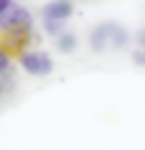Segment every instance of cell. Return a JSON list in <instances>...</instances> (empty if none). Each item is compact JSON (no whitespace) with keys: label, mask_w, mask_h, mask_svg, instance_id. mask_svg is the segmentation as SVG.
Here are the masks:
<instances>
[{"label":"cell","mask_w":145,"mask_h":150,"mask_svg":"<svg viewBox=\"0 0 145 150\" xmlns=\"http://www.w3.org/2000/svg\"><path fill=\"white\" fill-rule=\"evenodd\" d=\"M135 45H145V28L135 33Z\"/></svg>","instance_id":"9c48e42d"},{"label":"cell","mask_w":145,"mask_h":150,"mask_svg":"<svg viewBox=\"0 0 145 150\" xmlns=\"http://www.w3.org/2000/svg\"><path fill=\"white\" fill-rule=\"evenodd\" d=\"M130 58H133V63L138 65V68H145V45H135V50L130 53Z\"/></svg>","instance_id":"52a82bcc"},{"label":"cell","mask_w":145,"mask_h":150,"mask_svg":"<svg viewBox=\"0 0 145 150\" xmlns=\"http://www.w3.org/2000/svg\"><path fill=\"white\" fill-rule=\"evenodd\" d=\"M18 65L23 68V73H28L30 78H48L55 70V60L48 50L38 48H25L18 53Z\"/></svg>","instance_id":"3957f363"},{"label":"cell","mask_w":145,"mask_h":150,"mask_svg":"<svg viewBox=\"0 0 145 150\" xmlns=\"http://www.w3.org/2000/svg\"><path fill=\"white\" fill-rule=\"evenodd\" d=\"M85 3H95V0H85Z\"/></svg>","instance_id":"30bf717a"},{"label":"cell","mask_w":145,"mask_h":150,"mask_svg":"<svg viewBox=\"0 0 145 150\" xmlns=\"http://www.w3.org/2000/svg\"><path fill=\"white\" fill-rule=\"evenodd\" d=\"M75 13V3L73 0H48L40 8V20H43V30L50 38H58L65 30V23Z\"/></svg>","instance_id":"7a4b0ae2"},{"label":"cell","mask_w":145,"mask_h":150,"mask_svg":"<svg viewBox=\"0 0 145 150\" xmlns=\"http://www.w3.org/2000/svg\"><path fill=\"white\" fill-rule=\"evenodd\" d=\"M130 45V33L123 23L118 20H103L88 35V48L93 53H113V50H125Z\"/></svg>","instance_id":"6da1fadb"},{"label":"cell","mask_w":145,"mask_h":150,"mask_svg":"<svg viewBox=\"0 0 145 150\" xmlns=\"http://www.w3.org/2000/svg\"><path fill=\"white\" fill-rule=\"evenodd\" d=\"M15 90V73H13V55L0 48V103L8 100Z\"/></svg>","instance_id":"5b68a950"},{"label":"cell","mask_w":145,"mask_h":150,"mask_svg":"<svg viewBox=\"0 0 145 150\" xmlns=\"http://www.w3.org/2000/svg\"><path fill=\"white\" fill-rule=\"evenodd\" d=\"M10 5H13V0H0V18L10 10Z\"/></svg>","instance_id":"ba28073f"},{"label":"cell","mask_w":145,"mask_h":150,"mask_svg":"<svg viewBox=\"0 0 145 150\" xmlns=\"http://www.w3.org/2000/svg\"><path fill=\"white\" fill-rule=\"evenodd\" d=\"M3 30H33V13L25 5L13 3L10 10L0 18V33Z\"/></svg>","instance_id":"277c9868"},{"label":"cell","mask_w":145,"mask_h":150,"mask_svg":"<svg viewBox=\"0 0 145 150\" xmlns=\"http://www.w3.org/2000/svg\"><path fill=\"white\" fill-rule=\"evenodd\" d=\"M55 48H58V53L63 55H70L78 50V35L73 30H63L58 38H55Z\"/></svg>","instance_id":"8992f818"}]
</instances>
